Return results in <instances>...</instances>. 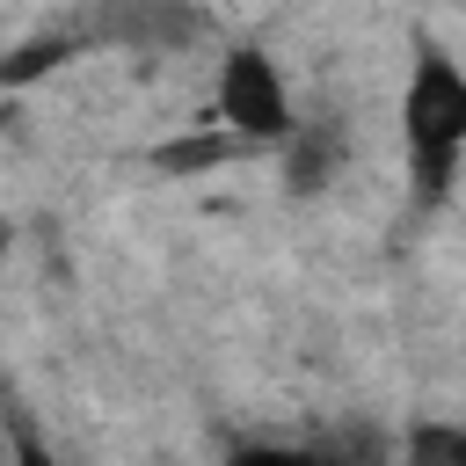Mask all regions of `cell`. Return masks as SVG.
<instances>
[{
  "mask_svg": "<svg viewBox=\"0 0 466 466\" xmlns=\"http://www.w3.org/2000/svg\"><path fill=\"white\" fill-rule=\"evenodd\" d=\"M226 153H240V138H197V146H167L160 153V167H211V160H226Z\"/></svg>",
  "mask_w": 466,
  "mask_h": 466,
  "instance_id": "5",
  "label": "cell"
},
{
  "mask_svg": "<svg viewBox=\"0 0 466 466\" xmlns=\"http://www.w3.org/2000/svg\"><path fill=\"white\" fill-rule=\"evenodd\" d=\"M408 466H466V422H415Z\"/></svg>",
  "mask_w": 466,
  "mask_h": 466,
  "instance_id": "3",
  "label": "cell"
},
{
  "mask_svg": "<svg viewBox=\"0 0 466 466\" xmlns=\"http://www.w3.org/2000/svg\"><path fill=\"white\" fill-rule=\"evenodd\" d=\"M400 138H408L415 189L444 197L451 167L466 153V73L437 44H415V73H408V95H400Z\"/></svg>",
  "mask_w": 466,
  "mask_h": 466,
  "instance_id": "1",
  "label": "cell"
},
{
  "mask_svg": "<svg viewBox=\"0 0 466 466\" xmlns=\"http://www.w3.org/2000/svg\"><path fill=\"white\" fill-rule=\"evenodd\" d=\"M22 466H51V459H44V451H22Z\"/></svg>",
  "mask_w": 466,
  "mask_h": 466,
  "instance_id": "7",
  "label": "cell"
},
{
  "mask_svg": "<svg viewBox=\"0 0 466 466\" xmlns=\"http://www.w3.org/2000/svg\"><path fill=\"white\" fill-rule=\"evenodd\" d=\"M226 466H313L306 451H277V444H240Z\"/></svg>",
  "mask_w": 466,
  "mask_h": 466,
  "instance_id": "6",
  "label": "cell"
},
{
  "mask_svg": "<svg viewBox=\"0 0 466 466\" xmlns=\"http://www.w3.org/2000/svg\"><path fill=\"white\" fill-rule=\"evenodd\" d=\"M291 189H320L328 182V138H313V131H291Z\"/></svg>",
  "mask_w": 466,
  "mask_h": 466,
  "instance_id": "4",
  "label": "cell"
},
{
  "mask_svg": "<svg viewBox=\"0 0 466 466\" xmlns=\"http://www.w3.org/2000/svg\"><path fill=\"white\" fill-rule=\"evenodd\" d=\"M0 248H7V233H0Z\"/></svg>",
  "mask_w": 466,
  "mask_h": 466,
  "instance_id": "8",
  "label": "cell"
},
{
  "mask_svg": "<svg viewBox=\"0 0 466 466\" xmlns=\"http://www.w3.org/2000/svg\"><path fill=\"white\" fill-rule=\"evenodd\" d=\"M218 124L226 138H291V95L262 51H233L218 66Z\"/></svg>",
  "mask_w": 466,
  "mask_h": 466,
  "instance_id": "2",
  "label": "cell"
}]
</instances>
